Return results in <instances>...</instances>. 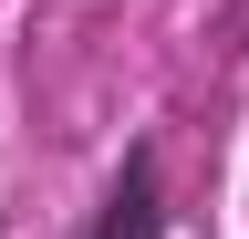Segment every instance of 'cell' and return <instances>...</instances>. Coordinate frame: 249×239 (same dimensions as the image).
<instances>
[{
  "label": "cell",
  "instance_id": "cell-1",
  "mask_svg": "<svg viewBox=\"0 0 249 239\" xmlns=\"http://www.w3.org/2000/svg\"><path fill=\"white\" fill-rule=\"evenodd\" d=\"M166 166H156V146H124V166H114V187L93 198V219L73 239H166Z\"/></svg>",
  "mask_w": 249,
  "mask_h": 239
}]
</instances>
